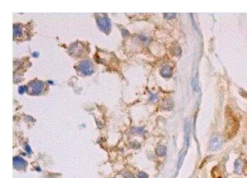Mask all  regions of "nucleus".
Listing matches in <instances>:
<instances>
[{"label": "nucleus", "instance_id": "nucleus-16", "mask_svg": "<svg viewBox=\"0 0 247 178\" xmlns=\"http://www.w3.org/2000/svg\"><path fill=\"white\" fill-rule=\"evenodd\" d=\"M138 178H148V175L143 172H141V173H138Z\"/></svg>", "mask_w": 247, "mask_h": 178}, {"label": "nucleus", "instance_id": "nucleus-10", "mask_svg": "<svg viewBox=\"0 0 247 178\" xmlns=\"http://www.w3.org/2000/svg\"><path fill=\"white\" fill-rule=\"evenodd\" d=\"M22 35V28L20 26H16L13 28V36L14 37H18Z\"/></svg>", "mask_w": 247, "mask_h": 178}, {"label": "nucleus", "instance_id": "nucleus-3", "mask_svg": "<svg viewBox=\"0 0 247 178\" xmlns=\"http://www.w3.org/2000/svg\"><path fill=\"white\" fill-rule=\"evenodd\" d=\"M80 72H82L85 75H89L94 72V67H93L91 62L88 60H84L79 64Z\"/></svg>", "mask_w": 247, "mask_h": 178}, {"label": "nucleus", "instance_id": "nucleus-8", "mask_svg": "<svg viewBox=\"0 0 247 178\" xmlns=\"http://www.w3.org/2000/svg\"><path fill=\"white\" fill-rule=\"evenodd\" d=\"M244 171V163L242 160L239 159L234 163V172L237 174H242Z\"/></svg>", "mask_w": 247, "mask_h": 178}, {"label": "nucleus", "instance_id": "nucleus-7", "mask_svg": "<svg viewBox=\"0 0 247 178\" xmlns=\"http://www.w3.org/2000/svg\"><path fill=\"white\" fill-rule=\"evenodd\" d=\"M160 73H161L162 76L164 78H169L172 75V69L170 66L166 65L162 68Z\"/></svg>", "mask_w": 247, "mask_h": 178}, {"label": "nucleus", "instance_id": "nucleus-18", "mask_svg": "<svg viewBox=\"0 0 247 178\" xmlns=\"http://www.w3.org/2000/svg\"><path fill=\"white\" fill-rule=\"evenodd\" d=\"M26 149L27 152L29 153V154H30V153L32 152H31L30 147V146L28 145V144H26Z\"/></svg>", "mask_w": 247, "mask_h": 178}, {"label": "nucleus", "instance_id": "nucleus-9", "mask_svg": "<svg viewBox=\"0 0 247 178\" xmlns=\"http://www.w3.org/2000/svg\"><path fill=\"white\" fill-rule=\"evenodd\" d=\"M167 152V149L166 147L164 145H160L157 147L156 149V154L159 157H164Z\"/></svg>", "mask_w": 247, "mask_h": 178}, {"label": "nucleus", "instance_id": "nucleus-13", "mask_svg": "<svg viewBox=\"0 0 247 178\" xmlns=\"http://www.w3.org/2000/svg\"><path fill=\"white\" fill-rule=\"evenodd\" d=\"M192 86L193 89H194L195 91H198L199 90V87H198V83L197 81L195 79L192 80Z\"/></svg>", "mask_w": 247, "mask_h": 178}, {"label": "nucleus", "instance_id": "nucleus-12", "mask_svg": "<svg viewBox=\"0 0 247 178\" xmlns=\"http://www.w3.org/2000/svg\"><path fill=\"white\" fill-rule=\"evenodd\" d=\"M80 51H81V48H80L79 46L75 45L74 46H72L71 49H70V53H71L72 55H78L79 54Z\"/></svg>", "mask_w": 247, "mask_h": 178}, {"label": "nucleus", "instance_id": "nucleus-4", "mask_svg": "<svg viewBox=\"0 0 247 178\" xmlns=\"http://www.w3.org/2000/svg\"><path fill=\"white\" fill-rule=\"evenodd\" d=\"M99 28L105 32H108L110 30V22L106 17H100L97 20Z\"/></svg>", "mask_w": 247, "mask_h": 178}, {"label": "nucleus", "instance_id": "nucleus-6", "mask_svg": "<svg viewBox=\"0 0 247 178\" xmlns=\"http://www.w3.org/2000/svg\"><path fill=\"white\" fill-rule=\"evenodd\" d=\"M27 165V162L23 158L19 157L13 158V166L17 169H23Z\"/></svg>", "mask_w": 247, "mask_h": 178}, {"label": "nucleus", "instance_id": "nucleus-17", "mask_svg": "<svg viewBox=\"0 0 247 178\" xmlns=\"http://www.w3.org/2000/svg\"><path fill=\"white\" fill-rule=\"evenodd\" d=\"M25 91H26V87L25 86H20L19 89H18V92H19L20 94L24 93Z\"/></svg>", "mask_w": 247, "mask_h": 178}, {"label": "nucleus", "instance_id": "nucleus-5", "mask_svg": "<svg viewBox=\"0 0 247 178\" xmlns=\"http://www.w3.org/2000/svg\"><path fill=\"white\" fill-rule=\"evenodd\" d=\"M222 140L218 136H214L211 140L209 144V149L211 151H215L221 146Z\"/></svg>", "mask_w": 247, "mask_h": 178}, {"label": "nucleus", "instance_id": "nucleus-2", "mask_svg": "<svg viewBox=\"0 0 247 178\" xmlns=\"http://www.w3.org/2000/svg\"><path fill=\"white\" fill-rule=\"evenodd\" d=\"M44 88L43 82L40 81H34L30 83L28 86L29 93L32 95H39L42 91Z\"/></svg>", "mask_w": 247, "mask_h": 178}, {"label": "nucleus", "instance_id": "nucleus-14", "mask_svg": "<svg viewBox=\"0 0 247 178\" xmlns=\"http://www.w3.org/2000/svg\"><path fill=\"white\" fill-rule=\"evenodd\" d=\"M173 51H174V53L175 55H176V56H179V55L180 54V53H181V50H180V48L178 46L174 47V48L173 49Z\"/></svg>", "mask_w": 247, "mask_h": 178}, {"label": "nucleus", "instance_id": "nucleus-11", "mask_svg": "<svg viewBox=\"0 0 247 178\" xmlns=\"http://www.w3.org/2000/svg\"><path fill=\"white\" fill-rule=\"evenodd\" d=\"M222 173L218 168H214L212 171L211 178H221Z\"/></svg>", "mask_w": 247, "mask_h": 178}, {"label": "nucleus", "instance_id": "nucleus-20", "mask_svg": "<svg viewBox=\"0 0 247 178\" xmlns=\"http://www.w3.org/2000/svg\"><path fill=\"white\" fill-rule=\"evenodd\" d=\"M191 18H192V23H193V26H194L195 28V29H196V28H197V26H196V24H195V20H194V18H193L192 16H191Z\"/></svg>", "mask_w": 247, "mask_h": 178}, {"label": "nucleus", "instance_id": "nucleus-19", "mask_svg": "<svg viewBox=\"0 0 247 178\" xmlns=\"http://www.w3.org/2000/svg\"><path fill=\"white\" fill-rule=\"evenodd\" d=\"M156 99H157V97H156V96L154 95H152V97H151V98L150 99V101H154V100H156Z\"/></svg>", "mask_w": 247, "mask_h": 178}, {"label": "nucleus", "instance_id": "nucleus-15", "mask_svg": "<svg viewBox=\"0 0 247 178\" xmlns=\"http://www.w3.org/2000/svg\"><path fill=\"white\" fill-rule=\"evenodd\" d=\"M165 18H167V19H172V18H176V13H165Z\"/></svg>", "mask_w": 247, "mask_h": 178}, {"label": "nucleus", "instance_id": "nucleus-1", "mask_svg": "<svg viewBox=\"0 0 247 178\" xmlns=\"http://www.w3.org/2000/svg\"><path fill=\"white\" fill-rule=\"evenodd\" d=\"M226 126L225 135L228 138H232L238 130V122L231 112L230 110H226Z\"/></svg>", "mask_w": 247, "mask_h": 178}]
</instances>
